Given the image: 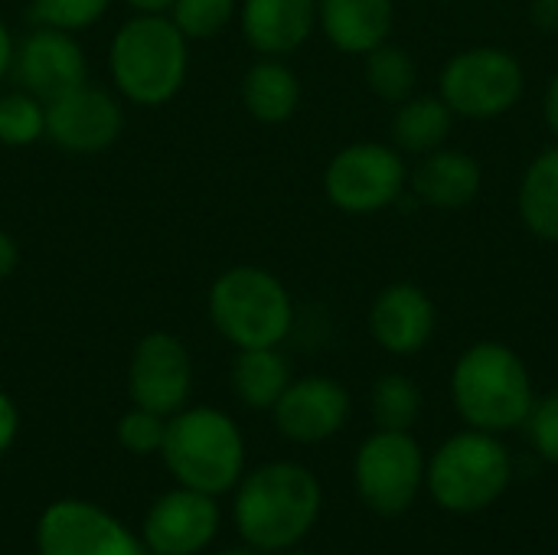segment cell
I'll use <instances>...</instances> for the list:
<instances>
[{
  "label": "cell",
  "mask_w": 558,
  "mask_h": 555,
  "mask_svg": "<svg viewBox=\"0 0 558 555\" xmlns=\"http://www.w3.org/2000/svg\"><path fill=\"white\" fill-rule=\"evenodd\" d=\"M324 487L317 474L298 461H265L235 484L232 523L255 553L298 550L317 527Z\"/></svg>",
  "instance_id": "6da1fadb"
},
{
  "label": "cell",
  "mask_w": 558,
  "mask_h": 555,
  "mask_svg": "<svg viewBox=\"0 0 558 555\" xmlns=\"http://www.w3.org/2000/svg\"><path fill=\"white\" fill-rule=\"evenodd\" d=\"M190 75V39L167 13H131L108 39V79L124 105L163 108Z\"/></svg>",
  "instance_id": "7a4b0ae2"
},
{
  "label": "cell",
  "mask_w": 558,
  "mask_h": 555,
  "mask_svg": "<svg viewBox=\"0 0 558 555\" xmlns=\"http://www.w3.org/2000/svg\"><path fill=\"white\" fill-rule=\"evenodd\" d=\"M451 406L468 429L507 435L526 425L536 383L526 360L500 340L471 343L451 370Z\"/></svg>",
  "instance_id": "3957f363"
},
{
  "label": "cell",
  "mask_w": 558,
  "mask_h": 555,
  "mask_svg": "<svg viewBox=\"0 0 558 555\" xmlns=\"http://www.w3.org/2000/svg\"><path fill=\"white\" fill-rule=\"evenodd\" d=\"M160 458L180 487L222 497L245 474L248 448L239 422L216 406H183L167 419Z\"/></svg>",
  "instance_id": "277c9868"
},
{
  "label": "cell",
  "mask_w": 558,
  "mask_h": 555,
  "mask_svg": "<svg viewBox=\"0 0 558 555\" xmlns=\"http://www.w3.org/2000/svg\"><path fill=\"white\" fill-rule=\"evenodd\" d=\"M206 317L232 350L281 347L294 330V298L275 272L242 262L213 278Z\"/></svg>",
  "instance_id": "5b68a950"
},
{
  "label": "cell",
  "mask_w": 558,
  "mask_h": 555,
  "mask_svg": "<svg viewBox=\"0 0 558 555\" xmlns=\"http://www.w3.org/2000/svg\"><path fill=\"white\" fill-rule=\"evenodd\" d=\"M513 484V455L500 435L464 429L445 438L428 458L425 491L458 517L484 514Z\"/></svg>",
  "instance_id": "8992f818"
},
{
  "label": "cell",
  "mask_w": 558,
  "mask_h": 555,
  "mask_svg": "<svg viewBox=\"0 0 558 555\" xmlns=\"http://www.w3.org/2000/svg\"><path fill=\"white\" fill-rule=\"evenodd\" d=\"M438 95L464 121H497L526 95V69L507 46H468L438 72Z\"/></svg>",
  "instance_id": "52a82bcc"
},
{
  "label": "cell",
  "mask_w": 558,
  "mask_h": 555,
  "mask_svg": "<svg viewBox=\"0 0 558 555\" xmlns=\"http://www.w3.org/2000/svg\"><path fill=\"white\" fill-rule=\"evenodd\" d=\"M409 190V164L396 144L353 141L324 167V196L347 216H376Z\"/></svg>",
  "instance_id": "ba28073f"
},
{
  "label": "cell",
  "mask_w": 558,
  "mask_h": 555,
  "mask_svg": "<svg viewBox=\"0 0 558 555\" xmlns=\"http://www.w3.org/2000/svg\"><path fill=\"white\" fill-rule=\"evenodd\" d=\"M428 455L412 432L376 429L353 458V487L376 517H402L425 491Z\"/></svg>",
  "instance_id": "9c48e42d"
},
{
  "label": "cell",
  "mask_w": 558,
  "mask_h": 555,
  "mask_svg": "<svg viewBox=\"0 0 558 555\" xmlns=\"http://www.w3.org/2000/svg\"><path fill=\"white\" fill-rule=\"evenodd\" d=\"M124 131V101L114 88L82 82L46 101V141L62 154L95 157L118 144Z\"/></svg>",
  "instance_id": "30bf717a"
},
{
  "label": "cell",
  "mask_w": 558,
  "mask_h": 555,
  "mask_svg": "<svg viewBox=\"0 0 558 555\" xmlns=\"http://www.w3.org/2000/svg\"><path fill=\"white\" fill-rule=\"evenodd\" d=\"M36 555H147V550L105 507L65 497L39 514Z\"/></svg>",
  "instance_id": "8fae6325"
},
{
  "label": "cell",
  "mask_w": 558,
  "mask_h": 555,
  "mask_svg": "<svg viewBox=\"0 0 558 555\" xmlns=\"http://www.w3.org/2000/svg\"><path fill=\"white\" fill-rule=\"evenodd\" d=\"M193 357L173 330H147L128 357V399L163 419L190 406Z\"/></svg>",
  "instance_id": "7c38bea8"
},
{
  "label": "cell",
  "mask_w": 558,
  "mask_h": 555,
  "mask_svg": "<svg viewBox=\"0 0 558 555\" xmlns=\"http://www.w3.org/2000/svg\"><path fill=\"white\" fill-rule=\"evenodd\" d=\"M353 399L350 389L333 376H301L291 379L271 409L275 429L294 445H324L340 435L350 422Z\"/></svg>",
  "instance_id": "4fadbf2b"
},
{
  "label": "cell",
  "mask_w": 558,
  "mask_h": 555,
  "mask_svg": "<svg viewBox=\"0 0 558 555\" xmlns=\"http://www.w3.org/2000/svg\"><path fill=\"white\" fill-rule=\"evenodd\" d=\"M219 523L222 514L216 497L177 484L150 504L141 543L147 555H199L216 540Z\"/></svg>",
  "instance_id": "5bb4252c"
},
{
  "label": "cell",
  "mask_w": 558,
  "mask_h": 555,
  "mask_svg": "<svg viewBox=\"0 0 558 555\" xmlns=\"http://www.w3.org/2000/svg\"><path fill=\"white\" fill-rule=\"evenodd\" d=\"M10 75L20 88L49 101L82 82H88V56L78 43V33L56 26H33L16 39Z\"/></svg>",
  "instance_id": "9a60e30c"
},
{
  "label": "cell",
  "mask_w": 558,
  "mask_h": 555,
  "mask_svg": "<svg viewBox=\"0 0 558 555\" xmlns=\"http://www.w3.org/2000/svg\"><path fill=\"white\" fill-rule=\"evenodd\" d=\"M366 327L373 343L389 357L422 353L438 330V307L432 294L415 281H392L376 291Z\"/></svg>",
  "instance_id": "2e32d148"
},
{
  "label": "cell",
  "mask_w": 558,
  "mask_h": 555,
  "mask_svg": "<svg viewBox=\"0 0 558 555\" xmlns=\"http://www.w3.org/2000/svg\"><path fill=\"white\" fill-rule=\"evenodd\" d=\"M235 23L255 56L288 59L317 33V0H239Z\"/></svg>",
  "instance_id": "e0dca14e"
},
{
  "label": "cell",
  "mask_w": 558,
  "mask_h": 555,
  "mask_svg": "<svg viewBox=\"0 0 558 555\" xmlns=\"http://www.w3.org/2000/svg\"><path fill=\"white\" fill-rule=\"evenodd\" d=\"M409 190L422 206L458 213L471 206L484 190V167L471 150L461 147H438L418 160V167L409 173Z\"/></svg>",
  "instance_id": "ac0fdd59"
},
{
  "label": "cell",
  "mask_w": 558,
  "mask_h": 555,
  "mask_svg": "<svg viewBox=\"0 0 558 555\" xmlns=\"http://www.w3.org/2000/svg\"><path fill=\"white\" fill-rule=\"evenodd\" d=\"M396 0H317V29L343 56H366L389 43Z\"/></svg>",
  "instance_id": "d6986e66"
},
{
  "label": "cell",
  "mask_w": 558,
  "mask_h": 555,
  "mask_svg": "<svg viewBox=\"0 0 558 555\" xmlns=\"http://www.w3.org/2000/svg\"><path fill=\"white\" fill-rule=\"evenodd\" d=\"M239 95H242V108L258 124H284L298 114L304 88H301V75L288 59L258 56L245 69Z\"/></svg>",
  "instance_id": "ffe728a7"
},
{
  "label": "cell",
  "mask_w": 558,
  "mask_h": 555,
  "mask_svg": "<svg viewBox=\"0 0 558 555\" xmlns=\"http://www.w3.org/2000/svg\"><path fill=\"white\" fill-rule=\"evenodd\" d=\"M517 213L530 236L558 245V141L526 164L517 186Z\"/></svg>",
  "instance_id": "44dd1931"
},
{
  "label": "cell",
  "mask_w": 558,
  "mask_h": 555,
  "mask_svg": "<svg viewBox=\"0 0 558 555\" xmlns=\"http://www.w3.org/2000/svg\"><path fill=\"white\" fill-rule=\"evenodd\" d=\"M294 379L288 357L281 347H255V350H235L229 383L235 399L252 412H271L288 383Z\"/></svg>",
  "instance_id": "7402d4cb"
},
{
  "label": "cell",
  "mask_w": 558,
  "mask_h": 555,
  "mask_svg": "<svg viewBox=\"0 0 558 555\" xmlns=\"http://www.w3.org/2000/svg\"><path fill=\"white\" fill-rule=\"evenodd\" d=\"M454 111L445 105L441 95H412L396 105L392 114V144L402 154L425 157L448 144L454 131Z\"/></svg>",
  "instance_id": "603a6c76"
},
{
  "label": "cell",
  "mask_w": 558,
  "mask_h": 555,
  "mask_svg": "<svg viewBox=\"0 0 558 555\" xmlns=\"http://www.w3.org/2000/svg\"><path fill=\"white\" fill-rule=\"evenodd\" d=\"M363 79L376 98L399 105V101L412 98L418 88V62L409 49H402L396 43H383L363 56Z\"/></svg>",
  "instance_id": "cb8c5ba5"
},
{
  "label": "cell",
  "mask_w": 558,
  "mask_h": 555,
  "mask_svg": "<svg viewBox=\"0 0 558 555\" xmlns=\"http://www.w3.org/2000/svg\"><path fill=\"white\" fill-rule=\"evenodd\" d=\"M422 406H425L422 389L405 373H386L369 389V415L376 429L412 432L415 422L422 419Z\"/></svg>",
  "instance_id": "d4e9b609"
},
{
  "label": "cell",
  "mask_w": 558,
  "mask_h": 555,
  "mask_svg": "<svg viewBox=\"0 0 558 555\" xmlns=\"http://www.w3.org/2000/svg\"><path fill=\"white\" fill-rule=\"evenodd\" d=\"M46 141V101L26 88L0 92V147H33Z\"/></svg>",
  "instance_id": "484cf974"
},
{
  "label": "cell",
  "mask_w": 558,
  "mask_h": 555,
  "mask_svg": "<svg viewBox=\"0 0 558 555\" xmlns=\"http://www.w3.org/2000/svg\"><path fill=\"white\" fill-rule=\"evenodd\" d=\"M167 16L190 39H216L239 20V0H173Z\"/></svg>",
  "instance_id": "4316f807"
},
{
  "label": "cell",
  "mask_w": 558,
  "mask_h": 555,
  "mask_svg": "<svg viewBox=\"0 0 558 555\" xmlns=\"http://www.w3.org/2000/svg\"><path fill=\"white\" fill-rule=\"evenodd\" d=\"M111 3L114 0H29V23L85 33L111 10Z\"/></svg>",
  "instance_id": "83f0119b"
},
{
  "label": "cell",
  "mask_w": 558,
  "mask_h": 555,
  "mask_svg": "<svg viewBox=\"0 0 558 555\" xmlns=\"http://www.w3.org/2000/svg\"><path fill=\"white\" fill-rule=\"evenodd\" d=\"M163 432H167V419H163V415H157V412H150V409H141V406H131V409L118 419L114 438H118V445H121L128 455L150 458V455H160Z\"/></svg>",
  "instance_id": "f1b7e54d"
},
{
  "label": "cell",
  "mask_w": 558,
  "mask_h": 555,
  "mask_svg": "<svg viewBox=\"0 0 558 555\" xmlns=\"http://www.w3.org/2000/svg\"><path fill=\"white\" fill-rule=\"evenodd\" d=\"M523 429H526L533 451L546 464H558V389L546 393V396H536V406H533Z\"/></svg>",
  "instance_id": "f546056e"
},
{
  "label": "cell",
  "mask_w": 558,
  "mask_h": 555,
  "mask_svg": "<svg viewBox=\"0 0 558 555\" xmlns=\"http://www.w3.org/2000/svg\"><path fill=\"white\" fill-rule=\"evenodd\" d=\"M16 435H20V409L13 396L0 389V458L13 448Z\"/></svg>",
  "instance_id": "4dcf8cb0"
},
{
  "label": "cell",
  "mask_w": 558,
  "mask_h": 555,
  "mask_svg": "<svg viewBox=\"0 0 558 555\" xmlns=\"http://www.w3.org/2000/svg\"><path fill=\"white\" fill-rule=\"evenodd\" d=\"M530 23L546 33L556 36L558 33V0H530Z\"/></svg>",
  "instance_id": "1f68e13d"
},
{
  "label": "cell",
  "mask_w": 558,
  "mask_h": 555,
  "mask_svg": "<svg viewBox=\"0 0 558 555\" xmlns=\"http://www.w3.org/2000/svg\"><path fill=\"white\" fill-rule=\"evenodd\" d=\"M16 268H20V242L13 239V232L0 229V281H7Z\"/></svg>",
  "instance_id": "d6a6232c"
},
{
  "label": "cell",
  "mask_w": 558,
  "mask_h": 555,
  "mask_svg": "<svg viewBox=\"0 0 558 555\" xmlns=\"http://www.w3.org/2000/svg\"><path fill=\"white\" fill-rule=\"evenodd\" d=\"M543 118H546L549 134L558 141V72L549 79V85H546V95H543Z\"/></svg>",
  "instance_id": "836d02e7"
},
{
  "label": "cell",
  "mask_w": 558,
  "mask_h": 555,
  "mask_svg": "<svg viewBox=\"0 0 558 555\" xmlns=\"http://www.w3.org/2000/svg\"><path fill=\"white\" fill-rule=\"evenodd\" d=\"M13 49H16V36L13 29L0 20V82L10 75V65H13Z\"/></svg>",
  "instance_id": "e575fe53"
},
{
  "label": "cell",
  "mask_w": 558,
  "mask_h": 555,
  "mask_svg": "<svg viewBox=\"0 0 558 555\" xmlns=\"http://www.w3.org/2000/svg\"><path fill=\"white\" fill-rule=\"evenodd\" d=\"M131 13H167L173 0H124Z\"/></svg>",
  "instance_id": "d590c367"
},
{
  "label": "cell",
  "mask_w": 558,
  "mask_h": 555,
  "mask_svg": "<svg viewBox=\"0 0 558 555\" xmlns=\"http://www.w3.org/2000/svg\"><path fill=\"white\" fill-rule=\"evenodd\" d=\"M216 555H262V553H255L252 546H232V550H222V553H216Z\"/></svg>",
  "instance_id": "8d00e7d4"
},
{
  "label": "cell",
  "mask_w": 558,
  "mask_h": 555,
  "mask_svg": "<svg viewBox=\"0 0 558 555\" xmlns=\"http://www.w3.org/2000/svg\"><path fill=\"white\" fill-rule=\"evenodd\" d=\"M288 555H314V553H294V550H288Z\"/></svg>",
  "instance_id": "74e56055"
}]
</instances>
